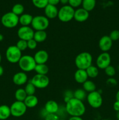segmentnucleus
Masks as SVG:
<instances>
[{
  "label": "nucleus",
  "mask_w": 119,
  "mask_h": 120,
  "mask_svg": "<svg viewBox=\"0 0 119 120\" xmlns=\"http://www.w3.org/2000/svg\"><path fill=\"white\" fill-rule=\"evenodd\" d=\"M66 112L71 117H81L86 111V107L82 101L71 98L66 103Z\"/></svg>",
  "instance_id": "1"
},
{
  "label": "nucleus",
  "mask_w": 119,
  "mask_h": 120,
  "mask_svg": "<svg viewBox=\"0 0 119 120\" xmlns=\"http://www.w3.org/2000/svg\"><path fill=\"white\" fill-rule=\"evenodd\" d=\"M86 100L89 105L93 109H99L103 104L102 96L98 91L89 93L87 95Z\"/></svg>",
  "instance_id": "8"
},
{
  "label": "nucleus",
  "mask_w": 119,
  "mask_h": 120,
  "mask_svg": "<svg viewBox=\"0 0 119 120\" xmlns=\"http://www.w3.org/2000/svg\"><path fill=\"white\" fill-rule=\"evenodd\" d=\"M116 101H119V90L116 93Z\"/></svg>",
  "instance_id": "44"
},
{
  "label": "nucleus",
  "mask_w": 119,
  "mask_h": 120,
  "mask_svg": "<svg viewBox=\"0 0 119 120\" xmlns=\"http://www.w3.org/2000/svg\"><path fill=\"white\" fill-rule=\"evenodd\" d=\"M20 69L23 72H30L35 70L36 63L34 57L29 55H23L18 62Z\"/></svg>",
  "instance_id": "3"
},
{
  "label": "nucleus",
  "mask_w": 119,
  "mask_h": 120,
  "mask_svg": "<svg viewBox=\"0 0 119 120\" xmlns=\"http://www.w3.org/2000/svg\"><path fill=\"white\" fill-rule=\"evenodd\" d=\"M96 4V0H83L82 6L84 9L89 12L93 10Z\"/></svg>",
  "instance_id": "24"
},
{
  "label": "nucleus",
  "mask_w": 119,
  "mask_h": 120,
  "mask_svg": "<svg viewBox=\"0 0 119 120\" xmlns=\"http://www.w3.org/2000/svg\"><path fill=\"white\" fill-rule=\"evenodd\" d=\"M93 57L90 53L83 52L78 54L75 59V64L78 69L86 70L92 65Z\"/></svg>",
  "instance_id": "2"
},
{
  "label": "nucleus",
  "mask_w": 119,
  "mask_h": 120,
  "mask_svg": "<svg viewBox=\"0 0 119 120\" xmlns=\"http://www.w3.org/2000/svg\"><path fill=\"white\" fill-rule=\"evenodd\" d=\"M27 109L24 102L16 101L10 107L11 116L15 117H22L26 113Z\"/></svg>",
  "instance_id": "9"
},
{
  "label": "nucleus",
  "mask_w": 119,
  "mask_h": 120,
  "mask_svg": "<svg viewBox=\"0 0 119 120\" xmlns=\"http://www.w3.org/2000/svg\"><path fill=\"white\" fill-rule=\"evenodd\" d=\"M33 5L38 9H44L49 4L48 0H32Z\"/></svg>",
  "instance_id": "32"
},
{
  "label": "nucleus",
  "mask_w": 119,
  "mask_h": 120,
  "mask_svg": "<svg viewBox=\"0 0 119 120\" xmlns=\"http://www.w3.org/2000/svg\"><path fill=\"white\" fill-rule=\"evenodd\" d=\"M88 77L95 78L99 75V69L95 66L91 65L86 70Z\"/></svg>",
  "instance_id": "28"
},
{
  "label": "nucleus",
  "mask_w": 119,
  "mask_h": 120,
  "mask_svg": "<svg viewBox=\"0 0 119 120\" xmlns=\"http://www.w3.org/2000/svg\"><path fill=\"white\" fill-rule=\"evenodd\" d=\"M50 22L49 19L45 16L37 15L34 16L32 22V28L35 31L46 30L49 27Z\"/></svg>",
  "instance_id": "5"
},
{
  "label": "nucleus",
  "mask_w": 119,
  "mask_h": 120,
  "mask_svg": "<svg viewBox=\"0 0 119 120\" xmlns=\"http://www.w3.org/2000/svg\"><path fill=\"white\" fill-rule=\"evenodd\" d=\"M27 43H28V48H29L30 50L35 49L37 45V43L35 39H33V38L27 41Z\"/></svg>",
  "instance_id": "37"
},
{
  "label": "nucleus",
  "mask_w": 119,
  "mask_h": 120,
  "mask_svg": "<svg viewBox=\"0 0 119 120\" xmlns=\"http://www.w3.org/2000/svg\"><path fill=\"white\" fill-rule=\"evenodd\" d=\"M35 31L32 27L29 26H22L18 30L17 35L19 39L28 41L29 40L33 38Z\"/></svg>",
  "instance_id": "11"
},
{
  "label": "nucleus",
  "mask_w": 119,
  "mask_h": 120,
  "mask_svg": "<svg viewBox=\"0 0 119 120\" xmlns=\"http://www.w3.org/2000/svg\"><path fill=\"white\" fill-rule=\"evenodd\" d=\"M28 96L24 89L20 88L16 90L15 93V97L16 101L23 102Z\"/></svg>",
  "instance_id": "26"
},
{
  "label": "nucleus",
  "mask_w": 119,
  "mask_h": 120,
  "mask_svg": "<svg viewBox=\"0 0 119 120\" xmlns=\"http://www.w3.org/2000/svg\"><path fill=\"white\" fill-rule=\"evenodd\" d=\"M96 66L98 69L105 70L110 65L111 56L108 52H102L98 56L96 61Z\"/></svg>",
  "instance_id": "12"
},
{
  "label": "nucleus",
  "mask_w": 119,
  "mask_h": 120,
  "mask_svg": "<svg viewBox=\"0 0 119 120\" xmlns=\"http://www.w3.org/2000/svg\"><path fill=\"white\" fill-rule=\"evenodd\" d=\"M49 70V67L46 64H37L35 69V71L38 75H46Z\"/></svg>",
  "instance_id": "27"
},
{
  "label": "nucleus",
  "mask_w": 119,
  "mask_h": 120,
  "mask_svg": "<svg viewBox=\"0 0 119 120\" xmlns=\"http://www.w3.org/2000/svg\"><path fill=\"white\" fill-rule=\"evenodd\" d=\"M28 77L26 73L23 71H19L14 75L12 81L16 86H22L26 84Z\"/></svg>",
  "instance_id": "15"
},
{
  "label": "nucleus",
  "mask_w": 119,
  "mask_h": 120,
  "mask_svg": "<svg viewBox=\"0 0 119 120\" xmlns=\"http://www.w3.org/2000/svg\"><path fill=\"white\" fill-rule=\"evenodd\" d=\"M105 72L107 76L110 77H113V76H115L116 71L115 68L113 66L110 65L105 69Z\"/></svg>",
  "instance_id": "34"
},
{
  "label": "nucleus",
  "mask_w": 119,
  "mask_h": 120,
  "mask_svg": "<svg viewBox=\"0 0 119 120\" xmlns=\"http://www.w3.org/2000/svg\"><path fill=\"white\" fill-rule=\"evenodd\" d=\"M69 0H60V2L64 5H66L67 4H68Z\"/></svg>",
  "instance_id": "43"
},
{
  "label": "nucleus",
  "mask_w": 119,
  "mask_h": 120,
  "mask_svg": "<svg viewBox=\"0 0 119 120\" xmlns=\"http://www.w3.org/2000/svg\"><path fill=\"white\" fill-rule=\"evenodd\" d=\"M83 0H69V5L72 7V8H77L82 5Z\"/></svg>",
  "instance_id": "36"
},
{
  "label": "nucleus",
  "mask_w": 119,
  "mask_h": 120,
  "mask_svg": "<svg viewBox=\"0 0 119 120\" xmlns=\"http://www.w3.org/2000/svg\"><path fill=\"white\" fill-rule=\"evenodd\" d=\"M110 38L113 41H116L119 39V30H113L110 32L109 35Z\"/></svg>",
  "instance_id": "35"
},
{
  "label": "nucleus",
  "mask_w": 119,
  "mask_h": 120,
  "mask_svg": "<svg viewBox=\"0 0 119 120\" xmlns=\"http://www.w3.org/2000/svg\"><path fill=\"white\" fill-rule=\"evenodd\" d=\"M1 21L4 26L11 29L16 27L19 23V16L12 12H9L2 15Z\"/></svg>",
  "instance_id": "6"
},
{
  "label": "nucleus",
  "mask_w": 119,
  "mask_h": 120,
  "mask_svg": "<svg viewBox=\"0 0 119 120\" xmlns=\"http://www.w3.org/2000/svg\"><path fill=\"white\" fill-rule=\"evenodd\" d=\"M75 9L69 5H66L62 7L58 10V19L63 22H68L73 19L74 17Z\"/></svg>",
  "instance_id": "4"
},
{
  "label": "nucleus",
  "mask_w": 119,
  "mask_h": 120,
  "mask_svg": "<svg viewBox=\"0 0 119 120\" xmlns=\"http://www.w3.org/2000/svg\"><path fill=\"white\" fill-rule=\"evenodd\" d=\"M24 10V8L23 5L21 4H16L13 6L11 12L19 16L23 14Z\"/></svg>",
  "instance_id": "30"
},
{
  "label": "nucleus",
  "mask_w": 119,
  "mask_h": 120,
  "mask_svg": "<svg viewBox=\"0 0 119 120\" xmlns=\"http://www.w3.org/2000/svg\"><path fill=\"white\" fill-rule=\"evenodd\" d=\"M106 83L108 86H114L117 84V82L116 80L113 77H110L107 80Z\"/></svg>",
  "instance_id": "39"
},
{
  "label": "nucleus",
  "mask_w": 119,
  "mask_h": 120,
  "mask_svg": "<svg viewBox=\"0 0 119 120\" xmlns=\"http://www.w3.org/2000/svg\"><path fill=\"white\" fill-rule=\"evenodd\" d=\"M88 78V76L86 70L78 69L74 74L75 80L79 84H83L84 82L87 80Z\"/></svg>",
  "instance_id": "19"
},
{
  "label": "nucleus",
  "mask_w": 119,
  "mask_h": 120,
  "mask_svg": "<svg viewBox=\"0 0 119 120\" xmlns=\"http://www.w3.org/2000/svg\"><path fill=\"white\" fill-rule=\"evenodd\" d=\"M24 104L27 108L29 109H32L35 107L38 103V100L37 97L35 95H32V96H28L24 100Z\"/></svg>",
  "instance_id": "21"
},
{
  "label": "nucleus",
  "mask_w": 119,
  "mask_h": 120,
  "mask_svg": "<svg viewBox=\"0 0 119 120\" xmlns=\"http://www.w3.org/2000/svg\"><path fill=\"white\" fill-rule=\"evenodd\" d=\"M83 89L85 90L86 92H88L89 93L93 91H96V84L93 82L91 80H87L85 82L83 83Z\"/></svg>",
  "instance_id": "25"
},
{
  "label": "nucleus",
  "mask_w": 119,
  "mask_h": 120,
  "mask_svg": "<svg viewBox=\"0 0 119 120\" xmlns=\"http://www.w3.org/2000/svg\"><path fill=\"white\" fill-rule=\"evenodd\" d=\"M89 16V13L83 8H78L75 10L74 19L79 22H83L86 21Z\"/></svg>",
  "instance_id": "14"
},
{
  "label": "nucleus",
  "mask_w": 119,
  "mask_h": 120,
  "mask_svg": "<svg viewBox=\"0 0 119 120\" xmlns=\"http://www.w3.org/2000/svg\"><path fill=\"white\" fill-rule=\"evenodd\" d=\"M11 116L10 107L7 105H0V120H7Z\"/></svg>",
  "instance_id": "22"
},
{
  "label": "nucleus",
  "mask_w": 119,
  "mask_h": 120,
  "mask_svg": "<svg viewBox=\"0 0 119 120\" xmlns=\"http://www.w3.org/2000/svg\"><path fill=\"white\" fill-rule=\"evenodd\" d=\"M112 45L113 41L107 35L102 36L99 41V47L103 52H108L112 48Z\"/></svg>",
  "instance_id": "13"
},
{
  "label": "nucleus",
  "mask_w": 119,
  "mask_h": 120,
  "mask_svg": "<svg viewBox=\"0 0 119 120\" xmlns=\"http://www.w3.org/2000/svg\"><path fill=\"white\" fill-rule=\"evenodd\" d=\"M44 120H60V117L57 114H47Z\"/></svg>",
  "instance_id": "38"
},
{
  "label": "nucleus",
  "mask_w": 119,
  "mask_h": 120,
  "mask_svg": "<svg viewBox=\"0 0 119 120\" xmlns=\"http://www.w3.org/2000/svg\"><path fill=\"white\" fill-rule=\"evenodd\" d=\"M113 107L114 111H116V112L119 111V101H116L114 103V104H113Z\"/></svg>",
  "instance_id": "41"
},
{
  "label": "nucleus",
  "mask_w": 119,
  "mask_h": 120,
  "mask_svg": "<svg viewBox=\"0 0 119 120\" xmlns=\"http://www.w3.org/2000/svg\"><path fill=\"white\" fill-rule=\"evenodd\" d=\"M24 89L28 96H32V95H35L36 88L31 82H29L26 84Z\"/></svg>",
  "instance_id": "31"
},
{
  "label": "nucleus",
  "mask_w": 119,
  "mask_h": 120,
  "mask_svg": "<svg viewBox=\"0 0 119 120\" xmlns=\"http://www.w3.org/2000/svg\"><path fill=\"white\" fill-rule=\"evenodd\" d=\"M4 73V69L1 65H0V76H2Z\"/></svg>",
  "instance_id": "45"
},
{
  "label": "nucleus",
  "mask_w": 119,
  "mask_h": 120,
  "mask_svg": "<svg viewBox=\"0 0 119 120\" xmlns=\"http://www.w3.org/2000/svg\"><path fill=\"white\" fill-rule=\"evenodd\" d=\"M44 9L45 16L49 19H52L56 18L58 16V9L56 6L48 4Z\"/></svg>",
  "instance_id": "17"
},
{
  "label": "nucleus",
  "mask_w": 119,
  "mask_h": 120,
  "mask_svg": "<svg viewBox=\"0 0 119 120\" xmlns=\"http://www.w3.org/2000/svg\"><path fill=\"white\" fill-rule=\"evenodd\" d=\"M117 118L118 120H119V111L117 112V115H116Z\"/></svg>",
  "instance_id": "47"
},
{
  "label": "nucleus",
  "mask_w": 119,
  "mask_h": 120,
  "mask_svg": "<svg viewBox=\"0 0 119 120\" xmlns=\"http://www.w3.org/2000/svg\"><path fill=\"white\" fill-rule=\"evenodd\" d=\"M49 54L44 50H39L36 52L33 57L36 64H46L49 60Z\"/></svg>",
  "instance_id": "16"
},
{
  "label": "nucleus",
  "mask_w": 119,
  "mask_h": 120,
  "mask_svg": "<svg viewBox=\"0 0 119 120\" xmlns=\"http://www.w3.org/2000/svg\"><path fill=\"white\" fill-rule=\"evenodd\" d=\"M47 38V34L45 30H38L35 31L33 36V39L38 43H42L46 40Z\"/></svg>",
  "instance_id": "23"
},
{
  "label": "nucleus",
  "mask_w": 119,
  "mask_h": 120,
  "mask_svg": "<svg viewBox=\"0 0 119 120\" xmlns=\"http://www.w3.org/2000/svg\"><path fill=\"white\" fill-rule=\"evenodd\" d=\"M64 120V119H61V120Z\"/></svg>",
  "instance_id": "49"
},
{
  "label": "nucleus",
  "mask_w": 119,
  "mask_h": 120,
  "mask_svg": "<svg viewBox=\"0 0 119 120\" xmlns=\"http://www.w3.org/2000/svg\"><path fill=\"white\" fill-rule=\"evenodd\" d=\"M4 39V36L2 34H0V42H2Z\"/></svg>",
  "instance_id": "46"
},
{
  "label": "nucleus",
  "mask_w": 119,
  "mask_h": 120,
  "mask_svg": "<svg viewBox=\"0 0 119 120\" xmlns=\"http://www.w3.org/2000/svg\"><path fill=\"white\" fill-rule=\"evenodd\" d=\"M36 89H43L46 88L50 83V79L47 75H35L30 81Z\"/></svg>",
  "instance_id": "10"
},
{
  "label": "nucleus",
  "mask_w": 119,
  "mask_h": 120,
  "mask_svg": "<svg viewBox=\"0 0 119 120\" xmlns=\"http://www.w3.org/2000/svg\"><path fill=\"white\" fill-rule=\"evenodd\" d=\"M16 46L21 52L24 51V50H25L28 48L27 41H24V40L19 39L17 43H16Z\"/></svg>",
  "instance_id": "33"
},
{
  "label": "nucleus",
  "mask_w": 119,
  "mask_h": 120,
  "mask_svg": "<svg viewBox=\"0 0 119 120\" xmlns=\"http://www.w3.org/2000/svg\"><path fill=\"white\" fill-rule=\"evenodd\" d=\"M86 97V92L83 89H78L74 92V98L79 100H84Z\"/></svg>",
  "instance_id": "29"
},
{
  "label": "nucleus",
  "mask_w": 119,
  "mask_h": 120,
  "mask_svg": "<svg viewBox=\"0 0 119 120\" xmlns=\"http://www.w3.org/2000/svg\"><path fill=\"white\" fill-rule=\"evenodd\" d=\"M44 109L48 114H57L59 110V105L56 101L49 100L46 103Z\"/></svg>",
  "instance_id": "18"
},
{
  "label": "nucleus",
  "mask_w": 119,
  "mask_h": 120,
  "mask_svg": "<svg viewBox=\"0 0 119 120\" xmlns=\"http://www.w3.org/2000/svg\"><path fill=\"white\" fill-rule=\"evenodd\" d=\"M33 16L29 14H23L19 17V23L23 26L31 25Z\"/></svg>",
  "instance_id": "20"
},
{
  "label": "nucleus",
  "mask_w": 119,
  "mask_h": 120,
  "mask_svg": "<svg viewBox=\"0 0 119 120\" xmlns=\"http://www.w3.org/2000/svg\"><path fill=\"white\" fill-rule=\"evenodd\" d=\"M1 59H2V57H1V54H0V63H1Z\"/></svg>",
  "instance_id": "48"
},
{
  "label": "nucleus",
  "mask_w": 119,
  "mask_h": 120,
  "mask_svg": "<svg viewBox=\"0 0 119 120\" xmlns=\"http://www.w3.org/2000/svg\"><path fill=\"white\" fill-rule=\"evenodd\" d=\"M68 120H84L81 117H71Z\"/></svg>",
  "instance_id": "42"
},
{
  "label": "nucleus",
  "mask_w": 119,
  "mask_h": 120,
  "mask_svg": "<svg viewBox=\"0 0 119 120\" xmlns=\"http://www.w3.org/2000/svg\"><path fill=\"white\" fill-rule=\"evenodd\" d=\"M60 2V0H48L49 4L56 6Z\"/></svg>",
  "instance_id": "40"
},
{
  "label": "nucleus",
  "mask_w": 119,
  "mask_h": 120,
  "mask_svg": "<svg viewBox=\"0 0 119 120\" xmlns=\"http://www.w3.org/2000/svg\"><path fill=\"white\" fill-rule=\"evenodd\" d=\"M5 55L7 60L11 63H18L22 56V52L16 45H12L8 47L6 50Z\"/></svg>",
  "instance_id": "7"
}]
</instances>
